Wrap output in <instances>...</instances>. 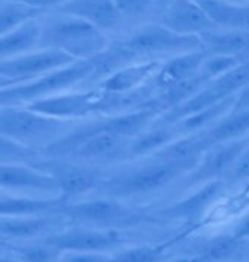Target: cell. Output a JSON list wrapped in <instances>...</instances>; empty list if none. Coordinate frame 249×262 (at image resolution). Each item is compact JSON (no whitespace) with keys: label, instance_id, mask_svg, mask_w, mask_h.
<instances>
[{"label":"cell","instance_id":"obj_1","mask_svg":"<svg viewBox=\"0 0 249 262\" xmlns=\"http://www.w3.org/2000/svg\"><path fill=\"white\" fill-rule=\"evenodd\" d=\"M128 163L129 164H126V167L119 168L106 176L103 174L94 193L123 202L139 200L164 190L167 186L189 174V171L183 167L154 156Z\"/></svg>","mask_w":249,"mask_h":262},{"label":"cell","instance_id":"obj_2","mask_svg":"<svg viewBox=\"0 0 249 262\" xmlns=\"http://www.w3.org/2000/svg\"><path fill=\"white\" fill-rule=\"evenodd\" d=\"M42 22L40 49H56L76 60H90L109 47L104 32L79 18L54 12L46 19L43 16Z\"/></svg>","mask_w":249,"mask_h":262},{"label":"cell","instance_id":"obj_3","mask_svg":"<svg viewBox=\"0 0 249 262\" xmlns=\"http://www.w3.org/2000/svg\"><path fill=\"white\" fill-rule=\"evenodd\" d=\"M94 74L95 68L91 59L76 60L30 82L3 86L0 91L2 105H28L49 97L79 90V86L87 88V85H93Z\"/></svg>","mask_w":249,"mask_h":262},{"label":"cell","instance_id":"obj_4","mask_svg":"<svg viewBox=\"0 0 249 262\" xmlns=\"http://www.w3.org/2000/svg\"><path fill=\"white\" fill-rule=\"evenodd\" d=\"M81 123V122H79ZM78 123L54 119L27 105H2L0 132L27 147L42 148V152L66 137Z\"/></svg>","mask_w":249,"mask_h":262},{"label":"cell","instance_id":"obj_5","mask_svg":"<svg viewBox=\"0 0 249 262\" xmlns=\"http://www.w3.org/2000/svg\"><path fill=\"white\" fill-rule=\"evenodd\" d=\"M144 60H166L182 53L202 49L201 37L182 35L160 24H144L119 42Z\"/></svg>","mask_w":249,"mask_h":262},{"label":"cell","instance_id":"obj_6","mask_svg":"<svg viewBox=\"0 0 249 262\" xmlns=\"http://www.w3.org/2000/svg\"><path fill=\"white\" fill-rule=\"evenodd\" d=\"M56 214L65 217V220L79 223L81 226L117 230H120L123 226L139 223L142 219L136 211L125 205L123 201L100 195H95L91 200H78L62 204Z\"/></svg>","mask_w":249,"mask_h":262},{"label":"cell","instance_id":"obj_7","mask_svg":"<svg viewBox=\"0 0 249 262\" xmlns=\"http://www.w3.org/2000/svg\"><path fill=\"white\" fill-rule=\"evenodd\" d=\"M30 164L43 168L57 180L60 200L65 204L81 200L87 193H94L103 179V173L98 167L71 158L47 157L42 154V157Z\"/></svg>","mask_w":249,"mask_h":262},{"label":"cell","instance_id":"obj_8","mask_svg":"<svg viewBox=\"0 0 249 262\" xmlns=\"http://www.w3.org/2000/svg\"><path fill=\"white\" fill-rule=\"evenodd\" d=\"M103 93L93 86L49 97L27 107L54 119L79 123L97 116H103Z\"/></svg>","mask_w":249,"mask_h":262},{"label":"cell","instance_id":"obj_9","mask_svg":"<svg viewBox=\"0 0 249 262\" xmlns=\"http://www.w3.org/2000/svg\"><path fill=\"white\" fill-rule=\"evenodd\" d=\"M73 62H76L75 57L56 49H37L16 57L3 59L0 62L2 88L30 82Z\"/></svg>","mask_w":249,"mask_h":262},{"label":"cell","instance_id":"obj_10","mask_svg":"<svg viewBox=\"0 0 249 262\" xmlns=\"http://www.w3.org/2000/svg\"><path fill=\"white\" fill-rule=\"evenodd\" d=\"M0 185L5 193L34 198H60L57 180L50 173L30 163H2Z\"/></svg>","mask_w":249,"mask_h":262},{"label":"cell","instance_id":"obj_11","mask_svg":"<svg viewBox=\"0 0 249 262\" xmlns=\"http://www.w3.org/2000/svg\"><path fill=\"white\" fill-rule=\"evenodd\" d=\"M59 251L76 252H104L110 253L119 249L125 242L122 231L117 229H101V227H71L65 230L50 233L43 237Z\"/></svg>","mask_w":249,"mask_h":262},{"label":"cell","instance_id":"obj_12","mask_svg":"<svg viewBox=\"0 0 249 262\" xmlns=\"http://www.w3.org/2000/svg\"><path fill=\"white\" fill-rule=\"evenodd\" d=\"M249 145V137L208 148L198 166L183 179L186 188H195L214 180H224Z\"/></svg>","mask_w":249,"mask_h":262},{"label":"cell","instance_id":"obj_13","mask_svg":"<svg viewBox=\"0 0 249 262\" xmlns=\"http://www.w3.org/2000/svg\"><path fill=\"white\" fill-rule=\"evenodd\" d=\"M132 139L119 137L109 132H97L79 139L66 157L79 163L98 164H119L129 161V148Z\"/></svg>","mask_w":249,"mask_h":262},{"label":"cell","instance_id":"obj_14","mask_svg":"<svg viewBox=\"0 0 249 262\" xmlns=\"http://www.w3.org/2000/svg\"><path fill=\"white\" fill-rule=\"evenodd\" d=\"M161 24L177 34L194 37L217 30L198 0H175L163 12Z\"/></svg>","mask_w":249,"mask_h":262},{"label":"cell","instance_id":"obj_15","mask_svg":"<svg viewBox=\"0 0 249 262\" xmlns=\"http://www.w3.org/2000/svg\"><path fill=\"white\" fill-rule=\"evenodd\" d=\"M224 180H214L191 188V192L186 196L161 208L158 211V215L167 220H197L221 196V193L224 192Z\"/></svg>","mask_w":249,"mask_h":262},{"label":"cell","instance_id":"obj_16","mask_svg":"<svg viewBox=\"0 0 249 262\" xmlns=\"http://www.w3.org/2000/svg\"><path fill=\"white\" fill-rule=\"evenodd\" d=\"M163 60H138L128 66L120 68L103 81H100L94 88L106 94H126L136 91L146 85L151 84L153 78L158 72Z\"/></svg>","mask_w":249,"mask_h":262},{"label":"cell","instance_id":"obj_17","mask_svg":"<svg viewBox=\"0 0 249 262\" xmlns=\"http://www.w3.org/2000/svg\"><path fill=\"white\" fill-rule=\"evenodd\" d=\"M54 12L90 22L103 32L114 30L123 19L114 0H69Z\"/></svg>","mask_w":249,"mask_h":262},{"label":"cell","instance_id":"obj_18","mask_svg":"<svg viewBox=\"0 0 249 262\" xmlns=\"http://www.w3.org/2000/svg\"><path fill=\"white\" fill-rule=\"evenodd\" d=\"M205 59H207V53L204 49L182 53L170 59H166L161 63L151 84L157 90V93H161L167 88L197 75L201 71Z\"/></svg>","mask_w":249,"mask_h":262},{"label":"cell","instance_id":"obj_19","mask_svg":"<svg viewBox=\"0 0 249 262\" xmlns=\"http://www.w3.org/2000/svg\"><path fill=\"white\" fill-rule=\"evenodd\" d=\"M199 137L207 149L218 144H226L249 137V110L233 107L217 123L201 132Z\"/></svg>","mask_w":249,"mask_h":262},{"label":"cell","instance_id":"obj_20","mask_svg":"<svg viewBox=\"0 0 249 262\" xmlns=\"http://www.w3.org/2000/svg\"><path fill=\"white\" fill-rule=\"evenodd\" d=\"M217 28L249 32V2L198 0Z\"/></svg>","mask_w":249,"mask_h":262},{"label":"cell","instance_id":"obj_21","mask_svg":"<svg viewBox=\"0 0 249 262\" xmlns=\"http://www.w3.org/2000/svg\"><path fill=\"white\" fill-rule=\"evenodd\" d=\"M180 137L183 135L179 132L176 125H169L157 120L146 132L132 139L129 148V161L151 157Z\"/></svg>","mask_w":249,"mask_h":262},{"label":"cell","instance_id":"obj_22","mask_svg":"<svg viewBox=\"0 0 249 262\" xmlns=\"http://www.w3.org/2000/svg\"><path fill=\"white\" fill-rule=\"evenodd\" d=\"M43 35V22L40 19L24 24L0 37V56L3 59L16 57L40 49Z\"/></svg>","mask_w":249,"mask_h":262},{"label":"cell","instance_id":"obj_23","mask_svg":"<svg viewBox=\"0 0 249 262\" xmlns=\"http://www.w3.org/2000/svg\"><path fill=\"white\" fill-rule=\"evenodd\" d=\"M65 204L60 198H34L2 192L0 215L2 217H28L56 214Z\"/></svg>","mask_w":249,"mask_h":262},{"label":"cell","instance_id":"obj_24","mask_svg":"<svg viewBox=\"0 0 249 262\" xmlns=\"http://www.w3.org/2000/svg\"><path fill=\"white\" fill-rule=\"evenodd\" d=\"M57 214L28 215V217H2L0 233L8 241H34L52 229L53 217ZM47 236V234H46Z\"/></svg>","mask_w":249,"mask_h":262},{"label":"cell","instance_id":"obj_25","mask_svg":"<svg viewBox=\"0 0 249 262\" xmlns=\"http://www.w3.org/2000/svg\"><path fill=\"white\" fill-rule=\"evenodd\" d=\"M208 56H233L246 59L249 54V32L217 28L201 37Z\"/></svg>","mask_w":249,"mask_h":262},{"label":"cell","instance_id":"obj_26","mask_svg":"<svg viewBox=\"0 0 249 262\" xmlns=\"http://www.w3.org/2000/svg\"><path fill=\"white\" fill-rule=\"evenodd\" d=\"M213 79L205 75L202 71H199L197 75L188 78L185 81L173 85L170 88H167L164 91L157 94V101L158 105L163 108V112L166 113L172 108H176L179 105L185 104L191 98H194L195 95L205 86L210 84Z\"/></svg>","mask_w":249,"mask_h":262},{"label":"cell","instance_id":"obj_27","mask_svg":"<svg viewBox=\"0 0 249 262\" xmlns=\"http://www.w3.org/2000/svg\"><path fill=\"white\" fill-rule=\"evenodd\" d=\"M235 100H236V95L230 97V98L218 103V104L204 108V110L198 112L195 115L188 116L185 119L176 122L175 125H176V127L182 135L201 134V132L207 130L208 127H211L214 123H217L223 116L227 115L235 105Z\"/></svg>","mask_w":249,"mask_h":262},{"label":"cell","instance_id":"obj_28","mask_svg":"<svg viewBox=\"0 0 249 262\" xmlns=\"http://www.w3.org/2000/svg\"><path fill=\"white\" fill-rule=\"evenodd\" d=\"M44 9L34 8L18 0H2L0 5V32L2 35L21 27L32 19H40L46 15Z\"/></svg>","mask_w":249,"mask_h":262},{"label":"cell","instance_id":"obj_29","mask_svg":"<svg viewBox=\"0 0 249 262\" xmlns=\"http://www.w3.org/2000/svg\"><path fill=\"white\" fill-rule=\"evenodd\" d=\"M166 245H136L113 252L109 262H166Z\"/></svg>","mask_w":249,"mask_h":262},{"label":"cell","instance_id":"obj_30","mask_svg":"<svg viewBox=\"0 0 249 262\" xmlns=\"http://www.w3.org/2000/svg\"><path fill=\"white\" fill-rule=\"evenodd\" d=\"M242 245H243V242L238 241L232 233L220 234L217 237H213L211 241H208L201 248L199 253L205 255L208 259H211L213 262H223L239 253V249Z\"/></svg>","mask_w":249,"mask_h":262},{"label":"cell","instance_id":"obj_31","mask_svg":"<svg viewBox=\"0 0 249 262\" xmlns=\"http://www.w3.org/2000/svg\"><path fill=\"white\" fill-rule=\"evenodd\" d=\"M62 251L49 245L47 242H28L16 248L15 258L24 262H60Z\"/></svg>","mask_w":249,"mask_h":262},{"label":"cell","instance_id":"obj_32","mask_svg":"<svg viewBox=\"0 0 249 262\" xmlns=\"http://www.w3.org/2000/svg\"><path fill=\"white\" fill-rule=\"evenodd\" d=\"M38 157H42V151L2 137V163H32Z\"/></svg>","mask_w":249,"mask_h":262},{"label":"cell","instance_id":"obj_33","mask_svg":"<svg viewBox=\"0 0 249 262\" xmlns=\"http://www.w3.org/2000/svg\"><path fill=\"white\" fill-rule=\"evenodd\" d=\"M246 59L240 57H233V56H208L205 62L202 63L201 71L205 75H208L211 79H216L221 75L227 74L233 68H236L239 63H242Z\"/></svg>","mask_w":249,"mask_h":262},{"label":"cell","instance_id":"obj_34","mask_svg":"<svg viewBox=\"0 0 249 262\" xmlns=\"http://www.w3.org/2000/svg\"><path fill=\"white\" fill-rule=\"evenodd\" d=\"M114 3L123 18L125 16L134 18V16L144 15L154 5L153 0H114Z\"/></svg>","mask_w":249,"mask_h":262},{"label":"cell","instance_id":"obj_35","mask_svg":"<svg viewBox=\"0 0 249 262\" xmlns=\"http://www.w3.org/2000/svg\"><path fill=\"white\" fill-rule=\"evenodd\" d=\"M112 253L104 252H63L60 262H109Z\"/></svg>","mask_w":249,"mask_h":262},{"label":"cell","instance_id":"obj_36","mask_svg":"<svg viewBox=\"0 0 249 262\" xmlns=\"http://www.w3.org/2000/svg\"><path fill=\"white\" fill-rule=\"evenodd\" d=\"M243 182H249V145L226 179V183H233V185Z\"/></svg>","mask_w":249,"mask_h":262},{"label":"cell","instance_id":"obj_37","mask_svg":"<svg viewBox=\"0 0 249 262\" xmlns=\"http://www.w3.org/2000/svg\"><path fill=\"white\" fill-rule=\"evenodd\" d=\"M232 234L240 242H249V212H246L233 227Z\"/></svg>","mask_w":249,"mask_h":262},{"label":"cell","instance_id":"obj_38","mask_svg":"<svg viewBox=\"0 0 249 262\" xmlns=\"http://www.w3.org/2000/svg\"><path fill=\"white\" fill-rule=\"evenodd\" d=\"M18 2H24L27 5H31L34 8H40V9H44V11L50 9V8H53L56 11L59 6H62L69 0H18Z\"/></svg>","mask_w":249,"mask_h":262},{"label":"cell","instance_id":"obj_39","mask_svg":"<svg viewBox=\"0 0 249 262\" xmlns=\"http://www.w3.org/2000/svg\"><path fill=\"white\" fill-rule=\"evenodd\" d=\"M235 108H242V110H249V85H246L243 90H240L236 94L235 100Z\"/></svg>","mask_w":249,"mask_h":262},{"label":"cell","instance_id":"obj_40","mask_svg":"<svg viewBox=\"0 0 249 262\" xmlns=\"http://www.w3.org/2000/svg\"><path fill=\"white\" fill-rule=\"evenodd\" d=\"M170 262H213L211 259H208L205 255L202 253H194V255H188V256H180L176 259H172Z\"/></svg>","mask_w":249,"mask_h":262},{"label":"cell","instance_id":"obj_41","mask_svg":"<svg viewBox=\"0 0 249 262\" xmlns=\"http://www.w3.org/2000/svg\"><path fill=\"white\" fill-rule=\"evenodd\" d=\"M153 2H154V5H157V6H161V8L166 9L167 6H169L170 3H173L175 0H153Z\"/></svg>","mask_w":249,"mask_h":262},{"label":"cell","instance_id":"obj_42","mask_svg":"<svg viewBox=\"0 0 249 262\" xmlns=\"http://www.w3.org/2000/svg\"><path fill=\"white\" fill-rule=\"evenodd\" d=\"M0 262H24L21 261V259H18V258H15V256H2V259H0Z\"/></svg>","mask_w":249,"mask_h":262},{"label":"cell","instance_id":"obj_43","mask_svg":"<svg viewBox=\"0 0 249 262\" xmlns=\"http://www.w3.org/2000/svg\"><path fill=\"white\" fill-rule=\"evenodd\" d=\"M240 2H249V0H240Z\"/></svg>","mask_w":249,"mask_h":262},{"label":"cell","instance_id":"obj_44","mask_svg":"<svg viewBox=\"0 0 249 262\" xmlns=\"http://www.w3.org/2000/svg\"><path fill=\"white\" fill-rule=\"evenodd\" d=\"M232 2H240V0H232Z\"/></svg>","mask_w":249,"mask_h":262}]
</instances>
